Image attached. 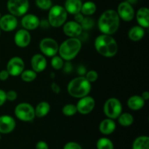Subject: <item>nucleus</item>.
<instances>
[{
	"mask_svg": "<svg viewBox=\"0 0 149 149\" xmlns=\"http://www.w3.org/2000/svg\"><path fill=\"white\" fill-rule=\"evenodd\" d=\"M63 26V31L68 38H78L82 33L83 30L81 25L74 20L65 22Z\"/></svg>",
	"mask_w": 149,
	"mask_h": 149,
	"instance_id": "obj_13",
	"label": "nucleus"
},
{
	"mask_svg": "<svg viewBox=\"0 0 149 149\" xmlns=\"http://www.w3.org/2000/svg\"><path fill=\"white\" fill-rule=\"evenodd\" d=\"M119 18L126 22H130L135 17V10L131 4L127 1H122L118 5L116 10Z\"/></svg>",
	"mask_w": 149,
	"mask_h": 149,
	"instance_id": "obj_12",
	"label": "nucleus"
},
{
	"mask_svg": "<svg viewBox=\"0 0 149 149\" xmlns=\"http://www.w3.org/2000/svg\"><path fill=\"white\" fill-rule=\"evenodd\" d=\"M97 10V6L95 3L91 1H87L82 3L80 13L85 16H90L94 14Z\"/></svg>",
	"mask_w": 149,
	"mask_h": 149,
	"instance_id": "obj_26",
	"label": "nucleus"
},
{
	"mask_svg": "<svg viewBox=\"0 0 149 149\" xmlns=\"http://www.w3.org/2000/svg\"><path fill=\"white\" fill-rule=\"evenodd\" d=\"M145 100L141 95H132L127 100V106L132 111H139L145 106Z\"/></svg>",
	"mask_w": 149,
	"mask_h": 149,
	"instance_id": "obj_21",
	"label": "nucleus"
},
{
	"mask_svg": "<svg viewBox=\"0 0 149 149\" xmlns=\"http://www.w3.org/2000/svg\"><path fill=\"white\" fill-rule=\"evenodd\" d=\"M97 149H113V144L110 139L107 138H100L96 143Z\"/></svg>",
	"mask_w": 149,
	"mask_h": 149,
	"instance_id": "obj_29",
	"label": "nucleus"
},
{
	"mask_svg": "<svg viewBox=\"0 0 149 149\" xmlns=\"http://www.w3.org/2000/svg\"><path fill=\"white\" fill-rule=\"evenodd\" d=\"M20 76L21 77V79L25 82H31L36 79L37 73L32 69L23 70Z\"/></svg>",
	"mask_w": 149,
	"mask_h": 149,
	"instance_id": "obj_28",
	"label": "nucleus"
},
{
	"mask_svg": "<svg viewBox=\"0 0 149 149\" xmlns=\"http://www.w3.org/2000/svg\"><path fill=\"white\" fill-rule=\"evenodd\" d=\"M0 139H1V133H0Z\"/></svg>",
	"mask_w": 149,
	"mask_h": 149,
	"instance_id": "obj_49",
	"label": "nucleus"
},
{
	"mask_svg": "<svg viewBox=\"0 0 149 149\" xmlns=\"http://www.w3.org/2000/svg\"><path fill=\"white\" fill-rule=\"evenodd\" d=\"M80 25H81L83 31L90 30V29L94 27L95 20L92 17H89V16H86V17H84V20L80 23Z\"/></svg>",
	"mask_w": 149,
	"mask_h": 149,
	"instance_id": "obj_31",
	"label": "nucleus"
},
{
	"mask_svg": "<svg viewBox=\"0 0 149 149\" xmlns=\"http://www.w3.org/2000/svg\"><path fill=\"white\" fill-rule=\"evenodd\" d=\"M17 26V19L11 14H6L0 18V29L6 32L13 31Z\"/></svg>",
	"mask_w": 149,
	"mask_h": 149,
	"instance_id": "obj_14",
	"label": "nucleus"
},
{
	"mask_svg": "<svg viewBox=\"0 0 149 149\" xmlns=\"http://www.w3.org/2000/svg\"><path fill=\"white\" fill-rule=\"evenodd\" d=\"M39 26H41L42 29H47V28L49 26V23L47 20H42L40 21Z\"/></svg>",
	"mask_w": 149,
	"mask_h": 149,
	"instance_id": "obj_44",
	"label": "nucleus"
},
{
	"mask_svg": "<svg viewBox=\"0 0 149 149\" xmlns=\"http://www.w3.org/2000/svg\"><path fill=\"white\" fill-rule=\"evenodd\" d=\"M86 72H87V71H86V68L84 66V65H79V66H78V68H77V74H78L79 75L84 76L85 75Z\"/></svg>",
	"mask_w": 149,
	"mask_h": 149,
	"instance_id": "obj_43",
	"label": "nucleus"
},
{
	"mask_svg": "<svg viewBox=\"0 0 149 149\" xmlns=\"http://www.w3.org/2000/svg\"><path fill=\"white\" fill-rule=\"evenodd\" d=\"M25 68V63L23 60L20 57H13L9 60L7 64V70L10 76L18 77L21 74Z\"/></svg>",
	"mask_w": 149,
	"mask_h": 149,
	"instance_id": "obj_10",
	"label": "nucleus"
},
{
	"mask_svg": "<svg viewBox=\"0 0 149 149\" xmlns=\"http://www.w3.org/2000/svg\"><path fill=\"white\" fill-rule=\"evenodd\" d=\"M132 149H149V138L146 135L138 137L132 143Z\"/></svg>",
	"mask_w": 149,
	"mask_h": 149,
	"instance_id": "obj_25",
	"label": "nucleus"
},
{
	"mask_svg": "<svg viewBox=\"0 0 149 149\" xmlns=\"http://www.w3.org/2000/svg\"><path fill=\"white\" fill-rule=\"evenodd\" d=\"M36 149H49V147L46 142L41 141L36 143Z\"/></svg>",
	"mask_w": 149,
	"mask_h": 149,
	"instance_id": "obj_41",
	"label": "nucleus"
},
{
	"mask_svg": "<svg viewBox=\"0 0 149 149\" xmlns=\"http://www.w3.org/2000/svg\"><path fill=\"white\" fill-rule=\"evenodd\" d=\"M84 77L90 83H93L97 80V79H98V74L95 70H90V71L86 72Z\"/></svg>",
	"mask_w": 149,
	"mask_h": 149,
	"instance_id": "obj_34",
	"label": "nucleus"
},
{
	"mask_svg": "<svg viewBox=\"0 0 149 149\" xmlns=\"http://www.w3.org/2000/svg\"><path fill=\"white\" fill-rule=\"evenodd\" d=\"M82 1L81 0H66L64 8L68 13L75 15L81 12Z\"/></svg>",
	"mask_w": 149,
	"mask_h": 149,
	"instance_id": "obj_22",
	"label": "nucleus"
},
{
	"mask_svg": "<svg viewBox=\"0 0 149 149\" xmlns=\"http://www.w3.org/2000/svg\"><path fill=\"white\" fill-rule=\"evenodd\" d=\"M64 64L63 60L59 55H55L51 59V65L55 70H60L63 68Z\"/></svg>",
	"mask_w": 149,
	"mask_h": 149,
	"instance_id": "obj_32",
	"label": "nucleus"
},
{
	"mask_svg": "<svg viewBox=\"0 0 149 149\" xmlns=\"http://www.w3.org/2000/svg\"><path fill=\"white\" fill-rule=\"evenodd\" d=\"M141 96L143 98V100H145V101L146 100H148L149 99V93L148 91H144L143 93L141 94Z\"/></svg>",
	"mask_w": 149,
	"mask_h": 149,
	"instance_id": "obj_45",
	"label": "nucleus"
},
{
	"mask_svg": "<svg viewBox=\"0 0 149 149\" xmlns=\"http://www.w3.org/2000/svg\"><path fill=\"white\" fill-rule=\"evenodd\" d=\"M120 26V18L114 10H107L103 12L97 21V27L102 33L113 35Z\"/></svg>",
	"mask_w": 149,
	"mask_h": 149,
	"instance_id": "obj_1",
	"label": "nucleus"
},
{
	"mask_svg": "<svg viewBox=\"0 0 149 149\" xmlns=\"http://www.w3.org/2000/svg\"><path fill=\"white\" fill-rule=\"evenodd\" d=\"M127 2H129L130 4H135V3H136L137 0H127Z\"/></svg>",
	"mask_w": 149,
	"mask_h": 149,
	"instance_id": "obj_46",
	"label": "nucleus"
},
{
	"mask_svg": "<svg viewBox=\"0 0 149 149\" xmlns=\"http://www.w3.org/2000/svg\"><path fill=\"white\" fill-rule=\"evenodd\" d=\"M145 36V30L140 26H135L130 29L128 32V37L131 41L138 42Z\"/></svg>",
	"mask_w": 149,
	"mask_h": 149,
	"instance_id": "obj_23",
	"label": "nucleus"
},
{
	"mask_svg": "<svg viewBox=\"0 0 149 149\" xmlns=\"http://www.w3.org/2000/svg\"><path fill=\"white\" fill-rule=\"evenodd\" d=\"M47 65V59L42 54H35L31 59V66L32 70L36 73L45 71Z\"/></svg>",
	"mask_w": 149,
	"mask_h": 149,
	"instance_id": "obj_18",
	"label": "nucleus"
},
{
	"mask_svg": "<svg viewBox=\"0 0 149 149\" xmlns=\"http://www.w3.org/2000/svg\"><path fill=\"white\" fill-rule=\"evenodd\" d=\"M94 46L96 51L106 58H112L118 52V44L112 35H99L95 40Z\"/></svg>",
	"mask_w": 149,
	"mask_h": 149,
	"instance_id": "obj_2",
	"label": "nucleus"
},
{
	"mask_svg": "<svg viewBox=\"0 0 149 149\" xmlns=\"http://www.w3.org/2000/svg\"><path fill=\"white\" fill-rule=\"evenodd\" d=\"M103 112L106 117L111 119H116L122 113V104L116 97L109 98L104 103Z\"/></svg>",
	"mask_w": 149,
	"mask_h": 149,
	"instance_id": "obj_6",
	"label": "nucleus"
},
{
	"mask_svg": "<svg viewBox=\"0 0 149 149\" xmlns=\"http://www.w3.org/2000/svg\"><path fill=\"white\" fill-rule=\"evenodd\" d=\"M136 19L138 26L143 29H148L149 27V10L147 7H141L138 10L136 14Z\"/></svg>",
	"mask_w": 149,
	"mask_h": 149,
	"instance_id": "obj_20",
	"label": "nucleus"
},
{
	"mask_svg": "<svg viewBox=\"0 0 149 149\" xmlns=\"http://www.w3.org/2000/svg\"><path fill=\"white\" fill-rule=\"evenodd\" d=\"M40 20L33 14H26L21 19V25L24 29L27 31H33L39 26Z\"/></svg>",
	"mask_w": 149,
	"mask_h": 149,
	"instance_id": "obj_17",
	"label": "nucleus"
},
{
	"mask_svg": "<svg viewBox=\"0 0 149 149\" xmlns=\"http://www.w3.org/2000/svg\"><path fill=\"white\" fill-rule=\"evenodd\" d=\"M62 68H63V71L65 73H71L73 70L72 64L71 63L70 61H67L65 64H63V66Z\"/></svg>",
	"mask_w": 149,
	"mask_h": 149,
	"instance_id": "obj_38",
	"label": "nucleus"
},
{
	"mask_svg": "<svg viewBox=\"0 0 149 149\" xmlns=\"http://www.w3.org/2000/svg\"><path fill=\"white\" fill-rule=\"evenodd\" d=\"M6 97H7V100L14 101L17 97V92L15 90H9V91L6 92Z\"/></svg>",
	"mask_w": 149,
	"mask_h": 149,
	"instance_id": "obj_35",
	"label": "nucleus"
},
{
	"mask_svg": "<svg viewBox=\"0 0 149 149\" xmlns=\"http://www.w3.org/2000/svg\"><path fill=\"white\" fill-rule=\"evenodd\" d=\"M7 101V97H6V92L4 90L0 89V106H3Z\"/></svg>",
	"mask_w": 149,
	"mask_h": 149,
	"instance_id": "obj_37",
	"label": "nucleus"
},
{
	"mask_svg": "<svg viewBox=\"0 0 149 149\" xmlns=\"http://www.w3.org/2000/svg\"><path fill=\"white\" fill-rule=\"evenodd\" d=\"M91 89V83L84 76L75 77L69 81L67 86L68 93L75 98H80L88 95Z\"/></svg>",
	"mask_w": 149,
	"mask_h": 149,
	"instance_id": "obj_3",
	"label": "nucleus"
},
{
	"mask_svg": "<svg viewBox=\"0 0 149 149\" xmlns=\"http://www.w3.org/2000/svg\"><path fill=\"white\" fill-rule=\"evenodd\" d=\"M0 35H1V29H0Z\"/></svg>",
	"mask_w": 149,
	"mask_h": 149,
	"instance_id": "obj_50",
	"label": "nucleus"
},
{
	"mask_svg": "<svg viewBox=\"0 0 149 149\" xmlns=\"http://www.w3.org/2000/svg\"><path fill=\"white\" fill-rule=\"evenodd\" d=\"M7 8L10 14L20 17L27 13L29 9V0H8Z\"/></svg>",
	"mask_w": 149,
	"mask_h": 149,
	"instance_id": "obj_8",
	"label": "nucleus"
},
{
	"mask_svg": "<svg viewBox=\"0 0 149 149\" xmlns=\"http://www.w3.org/2000/svg\"><path fill=\"white\" fill-rule=\"evenodd\" d=\"M58 45L56 40L51 37H45L39 43V49L42 55L47 57H53L58 52Z\"/></svg>",
	"mask_w": 149,
	"mask_h": 149,
	"instance_id": "obj_9",
	"label": "nucleus"
},
{
	"mask_svg": "<svg viewBox=\"0 0 149 149\" xmlns=\"http://www.w3.org/2000/svg\"><path fill=\"white\" fill-rule=\"evenodd\" d=\"M118 122L122 127H130L133 124L134 117L130 113H122L117 118Z\"/></svg>",
	"mask_w": 149,
	"mask_h": 149,
	"instance_id": "obj_27",
	"label": "nucleus"
},
{
	"mask_svg": "<svg viewBox=\"0 0 149 149\" xmlns=\"http://www.w3.org/2000/svg\"><path fill=\"white\" fill-rule=\"evenodd\" d=\"M116 127V122L113 119L106 118L101 121L99 125V130L103 135H111L115 131Z\"/></svg>",
	"mask_w": 149,
	"mask_h": 149,
	"instance_id": "obj_19",
	"label": "nucleus"
},
{
	"mask_svg": "<svg viewBox=\"0 0 149 149\" xmlns=\"http://www.w3.org/2000/svg\"><path fill=\"white\" fill-rule=\"evenodd\" d=\"M51 76H52V77L53 78V77H55V76H54V73H52V74H51Z\"/></svg>",
	"mask_w": 149,
	"mask_h": 149,
	"instance_id": "obj_47",
	"label": "nucleus"
},
{
	"mask_svg": "<svg viewBox=\"0 0 149 149\" xmlns=\"http://www.w3.org/2000/svg\"><path fill=\"white\" fill-rule=\"evenodd\" d=\"M63 149H82L81 146L76 142H68L64 146Z\"/></svg>",
	"mask_w": 149,
	"mask_h": 149,
	"instance_id": "obj_36",
	"label": "nucleus"
},
{
	"mask_svg": "<svg viewBox=\"0 0 149 149\" xmlns=\"http://www.w3.org/2000/svg\"><path fill=\"white\" fill-rule=\"evenodd\" d=\"M9 77H10V74L7 70H1L0 71V80L1 81H6L8 79Z\"/></svg>",
	"mask_w": 149,
	"mask_h": 149,
	"instance_id": "obj_40",
	"label": "nucleus"
},
{
	"mask_svg": "<svg viewBox=\"0 0 149 149\" xmlns=\"http://www.w3.org/2000/svg\"><path fill=\"white\" fill-rule=\"evenodd\" d=\"M50 87L52 91L55 94H59L60 92H61V87L56 82H52Z\"/></svg>",
	"mask_w": 149,
	"mask_h": 149,
	"instance_id": "obj_39",
	"label": "nucleus"
},
{
	"mask_svg": "<svg viewBox=\"0 0 149 149\" xmlns=\"http://www.w3.org/2000/svg\"><path fill=\"white\" fill-rule=\"evenodd\" d=\"M1 13H0V18H1Z\"/></svg>",
	"mask_w": 149,
	"mask_h": 149,
	"instance_id": "obj_48",
	"label": "nucleus"
},
{
	"mask_svg": "<svg viewBox=\"0 0 149 149\" xmlns=\"http://www.w3.org/2000/svg\"><path fill=\"white\" fill-rule=\"evenodd\" d=\"M74 15V21L77 22L78 23H81L82 22V20H84V15L83 14H81V13H77V14Z\"/></svg>",
	"mask_w": 149,
	"mask_h": 149,
	"instance_id": "obj_42",
	"label": "nucleus"
},
{
	"mask_svg": "<svg viewBox=\"0 0 149 149\" xmlns=\"http://www.w3.org/2000/svg\"><path fill=\"white\" fill-rule=\"evenodd\" d=\"M15 115L19 120L29 122L34 119V108L29 103H20L15 106L14 110Z\"/></svg>",
	"mask_w": 149,
	"mask_h": 149,
	"instance_id": "obj_7",
	"label": "nucleus"
},
{
	"mask_svg": "<svg viewBox=\"0 0 149 149\" xmlns=\"http://www.w3.org/2000/svg\"><path fill=\"white\" fill-rule=\"evenodd\" d=\"M16 127L14 118L9 115L0 116V133L9 134L13 132Z\"/></svg>",
	"mask_w": 149,
	"mask_h": 149,
	"instance_id": "obj_16",
	"label": "nucleus"
},
{
	"mask_svg": "<svg viewBox=\"0 0 149 149\" xmlns=\"http://www.w3.org/2000/svg\"><path fill=\"white\" fill-rule=\"evenodd\" d=\"M34 111L36 117H45L50 111V105L47 101L40 102L36 105V108H34Z\"/></svg>",
	"mask_w": 149,
	"mask_h": 149,
	"instance_id": "obj_24",
	"label": "nucleus"
},
{
	"mask_svg": "<svg viewBox=\"0 0 149 149\" xmlns=\"http://www.w3.org/2000/svg\"><path fill=\"white\" fill-rule=\"evenodd\" d=\"M68 13L64 7L61 5H54L51 7L48 13L47 20L49 26L54 28H59L66 22Z\"/></svg>",
	"mask_w": 149,
	"mask_h": 149,
	"instance_id": "obj_5",
	"label": "nucleus"
},
{
	"mask_svg": "<svg viewBox=\"0 0 149 149\" xmlns=\"http://www.w3.org/2000/svg\"><path fill=\"white\" fill-rule=\"evenodd\" d=\"M31 36L29 31L24 29H21L17 31L14 36V42L15 45L20 48L27 47L31 43Z\"/></svg>",
	"mask_w": 149,
	"mask_h": 149,
	"instance_id": "obj_15",
	"label": "nucleus"
},
{
	"mask_svg": "<svg viewBox=\"0 0 149 149\" xmlns=\"http://www.w3.org/2000/svg\"><path fill=\"white\" fill-rule=\"evenodd\" d=\"M77 112L83 115L88 114L91 113L95 106V100L91 96L86 95L80 97L77 102Z\"/></svg>",
	"mask_w": 149,
	"mask_h": 149,
	"instance_id": "obj_11",
	"label": "nucleus"
},
{
	"mask_svg": "<svg viewBox=\"0 0 149 149\" xmlns=\"http://www.w3.org/2000/svg\"><path fill=\"white\" fill-rule=\"evenodd\" d=\"M62 113L65 116H73L77 113V109L76 105L68 103L65 105L62 109Z\"/></svg>",
	"mask_w": 149,
	"mask_h": 149,
	"instance_id": "obj_30",
	"label": "nucleus"
},
{
	"mask_svg": "<svg viewBox=\"0 0 149 149\" xmlns=\"http://www.w3.org/2000/svg\"><path fill=\"white\" fill-rule=\"evenodd\" d=\"M81 41L79 38H68L59 45L58 53L63 61H71L79 53Z\"/></svg>",
	"mask_w": 149,
	"mask_h": 149,
	"instance_id": "obj_4",
	"label": "nucleus"
},
{
	"mask_svg": "<svg viewBox=\"0 0 149 149\" xmlns=\"http://www.w3.org/2000/svg\"><path fill=\"white\" fill-rule=\"evenodd\" d=\"M36 7L42 10H49L52 6V0H36Z\"/></svg>",
	"mask_w": 149,
	"mask_h": 149,
	"instance_id": "obj_33",
	"label": "nucleus"
}]
</instances>
